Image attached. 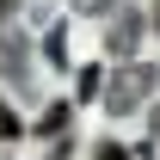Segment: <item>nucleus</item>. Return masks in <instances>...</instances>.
<instances>
[{
	"instance_id": "1",
	"label": "nucleus",
	"mask_w": 160,
	"mask_h": 160,
	"mask_svg": "<svg viewBox=\"0 0 160 160\" xmlns=\"http://www.w3.org/2000/svg\"><path fill=\"white\" fill-rule=\"evenodd\" d=\"M142 86H148V74H123V80H117V92H111V111H129V105L142 99Z\"/></svg>"
},
{
	"instance_id": "2",
	"label": "nucleus",
	"mask_w": 160,
	"mask_h": 160,
	"mask_svg": "<svg viewBox=\"0 0 160 160\" xmlns=\"http://www.w3.org/2000/svg\"><path fill=\"white\" fill-rule=\"evenodd\" d=\"M99 160H129V154H123V148H99Z\"/></svg>"
},
{
	"instance_id": "3",
	"label": "nucleus",
	"mask_w": 160,
	"mask_h": 160,
	"mask_svg": "<svg viewBox=\"0 0 160 160\" xmlns=\"http://www.w3.org/2000/svg\"><path fill=\"white\" fill-rule=\"evenodd\" d=\"M154 136H160V111H154Z\"/></svg>"
},
{
	"instance_id": "4",
	"label": "nucleus",
	"mask_w": 160,
	"mask_h": 160,
	"mask_svg": "<svg viewBox=\"0 0 160 160\" xmlns=\"http://www.w3.org/2000/svg\"><path fill=\"white\" fill-rule=\"evenodd\" d=\"M154 25H160V6H154Z\"/></svg>"
}]
</instances>
